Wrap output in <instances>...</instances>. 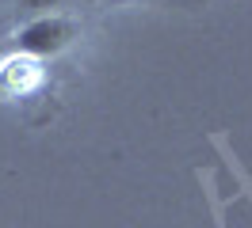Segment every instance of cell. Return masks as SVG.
I'll use <instances>...</instances> for the list:
<instances>
[{"instance_id": "3", "label": "cell", "mask_w": 252, "mask_h": 228, "mask_svg": "<svg viewBox=\"0 0 252 228\" xmlns=\"http://www.w3.org/2000/svg\"><path fill=\"white\" fill-rule=\"evenodd\" d=\"M58 4H62V0H23V8H34L38 15H46L50 8H58Z\"/></svg>"}, {"instance_id": "2", "label": "cell", "mask_w": 252, "mask_h": 228, "mask_svg": "<svg viewBox=\"0 0 252 228\" xmlns=\"http://www.w3.org/2000/svg\"><path fill=\"white\" fill-rule=\"evenodd\" d=\"M42 61L27 57V53H8L0 57V88L4 95H31L34 88H42Z\"/></svg>"}, {"instance_id": "1", "label": "cell", "mask_w": 252, "mask_h": 228, "mask_svg": "<svg viewBox=\"0 0 252 228\" xmlns=\"http://www.w3.org/2000/svg\"><path fill=\"white\" fill-rule=\"evenodd\" d=\"M77 38V27L73 19H65L58 12L34 15L31 23H23L16 30V53H27V57L42 61V57H58L62 50H69V42Z\"/></svg>"}]
</instances>
